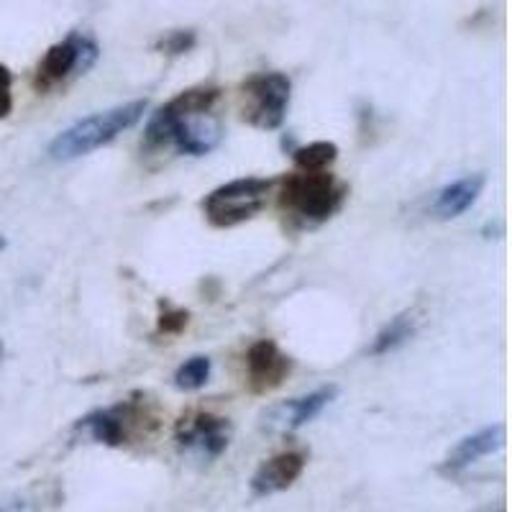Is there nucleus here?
<instances>
[{
  "label": "nucleus",
  "instance_id": "obj_3",
  "mask_svg": "<svg viewBox=\"0 0 512 512\" xmlns=\"http://www.w3.org/2000/svg\"><path fill=\"white\" fill-rule=\"evenodd\" d=\"M146 108H149L146 100H131V103L116 105L111 111L80 118L70 128H64L54 136V141L49 144V157L54 162H72V159L88 157L90 152L118 139L123 131L134 128L144 118Z\"/></svg>",
  "mask_w": 512,
  "mask_h": 512
},
{
  "label": "nucleus",
  "instance_id": "obj_10",
  "mask_svg": "<svg viewBox=\"0 0 512 512\" xmlns=\"http://www.w3.org/2000/svg\"><path fill=\"white\" fill-rule=\"evenodd\" d=\"M336 395V387L328 384V387H320V390L308 392V395L303 397H295V400L290 402L274 405V408L264 415V428L277 433L297 431V428H303V425L310 423L313 418H318V415L336 400Z\"/></svg>",
  "mask_w": 512,
  "mask_h": 512
},
{
  "label": "nucleus",
  "instance_id": "obj_19",
  "mask_svg": "<svg viewBox=\"0 0 512 512\" xmlns=\"http://www.w3.org/2000/svg\"><path fill=\"white\" fill-rule=\"evenodd\" d=\"M13 75L6 64H0V118H6L13 108Z\"/></svg>",
  "mask_w": 512,
  "mask_h": 512
},
{
  "label": "nucleus",
  "instance_id": "obj_14",
  "mask_svg": "<svg viewBox=\"0 0 512 512\" xmlns=\"http://www.w3.org/2000/svg\"><path fill=\"white\" fill-rule=\"evenodd\" d=\"M415 331H418V323H415L413 313L397 315V318H392L390 323H387V326L377 333V338H374V344H372V349H369V354L372 356L392 354V351H397L400 346L408 344L410 338L415 336Z\"/></svg>",
  "mask_w": 512,
  "mask_h": 512
},
{
  "label": "nucleus",
  "instance_id": "obj_9",
  "mask_svg": "<svg viewBox=\"0 0 512 512\" xmlns=\"http://www.w3.org/2000/svg\"><path fill=\"white\" fill-rule=\"evenodd\" d=\"M290 372L292 359L269 338L254 341L246 351V382L254 395H269L282 387Z\"/></svg>",
  "mask_w": 512,
  "mask_h": 512
},
{
  "label": "nucleus",
  "instance_id": "obj_20",
  "mask_svg": "<svg viewBox=\"0 0 512 512\" xmlns=\"http://www.w3.org/2000/svg\"><path fill=\"white\" fill-rule=\"evenodd\" d=\"M0 512H39V507L31 500H24V497H16V500H8L0 505Z\"/></svg>",
  "mask_w": 512,
  "mask_h": 512
},
{
  "label": "nucleus",
  "instance_id": "obj_17",
  "mask_svg": "<svg viewBox=\"0 0 512 512\" xmlns=\"http://www.w3.org/2000/svg\"><path fill=\"white\" fill-rule=\"evenodd\" d=\"M195 41H198V36H195V31H172V34H167L164 36L162 41H159L157 44V49L162 54H172V57H175V54H185V52H190L192 47H195Z\"/></svg>",
  "mask_w": 512,
  "mask_h": 512
},
{
  "label": "nucleus",
  "instance_id": "obj_8",
  "mask_svg": "<svg viewBox=\"0 0 512 512\" xmlns=\"http://www.w3.org/2000/svg\"><path fill=\"white\" fill-rule=\"evenodd\" d=\"M177 446L198 459L213 461L223 454L231 443V423L226 418L210 413L187 415L177 423Z\"/></svg>",
  "mask_w": 512,
  "mask_h": 512
},
{
  "label": "nucleus",
  "instance_id": "obj_5",
  "mask_svg": "<svg viewBox=\"0 0 512 512\" xmlns=\"http://www.w3.org/2000/svg\"><path fill=\"white\" fill-rule=\"evenodd\" d=\"M292 82L285 72H256L241 82V116L262 131L280 128L287 118Z\"/></svg>",
  "mask_w": 512,
  "mask_h": 512
},
{
  "label": "nucleus",
  "instance_id": "obj_11",
  "mask_svg": "<svg viewBox=\"0 0 512 512\" xmlns=\"http://www.w3.org/2000/svg\"><path fill=\"white\" fill-rule=\"evenodd\" d=\"M305 464H308V456L303 451H282V454L272 456L251 477V492L256 497L285 492V489H290L297 479L303 477Z\"/></svg>",
  "mask_w": 512,
  "mask_h": 512
},
{
  "label": "nucleus",
  "instance_id": "obj_12",
  "mask_svg": "<svg viewBox=\"0 0 512 512\" xmlns=\"http://www.w3.org/2000/svg\"><path fill=\"white\" fill-rule=\"evenodd\" d=\"M502 443H505V425H489V428H482V431L472 433V436L461 438L451 451H448L446 461H443V472L448 474H459L464 469H469L472 464H477L484 456L495 454L500 451Z\"/></svg>",
  "mask_w": 512,
  "mask_h": 512
},
{
  "label": "nucleus",
  "instance_id": "obj_16",
  "mask_svg": "<svg viewBox=\"0 0 512 512\" xmlns=\"http://www.w3.org/2000/svg\"><path fill=\"white\" fill-rule=\"evenodd\" d=\"M210 369H213V364H210L208 356H192L175 372V387L182 392L200 390L208 384Z\"/></svg>",
  "mask_w": 512,
  "mask_h": 512
},
{
  "label": "nucleus",
  "instance_id": "obj_1",
  "mask_svg": "<svg viewBox=\"0 0 512 512\" xmlns=\"http://www.w3.org/2000/svg\"><path fill=\"white\" fill-rule=\"evenodd\" d=\"M221 103L218 88H192L152 113L144 131L146 149L175 146L187 157H205L221 144L223 121L216 113Z\"/></svg>",
  "mask_w": 512,
  "mask_h": 512
},
{
  "label": "nucleus",
  "instance_id": "obj_6",
  "mask_svg": "<svg viewBox=\"0 0 512 512\" xmlns=\"http://www.w3.org/2000/svg\"><path fill=\"white\" fill-rule=\"evenodd\" d=\"M98 57V41L93 36L82 34V31H72L70 36H64L62 41L52 44L47 54L41 57L34 75V88L39 93H49V90L59 88L64 82H70L72 77L85 75L98 62Z\"/></svg>",
  "mask_w": 512,
  "mask_h": 512
},
{
  "label": "nucleus",
  "instance_id": "obj_15",
  "mask_svg": "<svg viewBox=\"0 0 512 512\" xmlns=\"http://www.w3.org/2000/svg\"><path fill=\"white\" fill-rule=\"evenodd\" d=\"M338 159V146L333 141H313L292 152V162L300 172H323Z\"/></svg>",
  "mask_w": 512,
  "mask_h": 512
},
{
  "label": "nucleus",
  "instance_id": "obj_23",
  "mask_svg": "<svg viewBox=\"0 0 512 512\" xmlns=\"http://www.w3.org/2000/svg\"><path fill=\"white\" fill-rule=\"evenodd\" d=\"M0 356H3V344H0Z\"/></svg>",
  "mask_w": 512,
  "mask_h": 512
},
{
  "label": "nucleus",
  "instance_id": "obj_21",
  "mask_svg": "<svg viewBox=\"0 0 512 512\" xmlns=\"http://www.w3.org/2000/svg\"><path fill=\"white\" fill-rule=\"evenodd\" d=\"M477 512H505V507H502V505H489V507H482V510H477Z\"/></svg>",
  "mask_w": 512,
  "mask_h": 512
},
{
  "label": "nucleus",
  "instance_id": "obj_7",
  "mask_svg": "<svg viewBox=\"0 0 512 512\" xmlns=\"http://www.w3.org/2000/svg\"><path fill=\"white\" fill-rule=\"evenodd\" d=\"M146 420H149V413H146L144 402L126 400L113 405V408H103L85 415L77 423V428L88 433L95 443H103V446H123L131 438V433L139 431Z\"/></svg>",
  "mask_w": 512,
  "mask_h": 512
},
{
  "label": "nucleus",
  "instance_id": "obj_18",
  "mask_svg": "<svg viewBox=\"0 0 512 512\" xmlns=\"http://www.w3.org/2000/svg\"><path fill=\"white\" fill-rule=\"evenodd\" d=\"M187 320H190L187 310L164 308V313L159 315V333H164V336H177V333H182L187 328Z\"/></svg>",
  "mask_w": 512,
  "mask_h": 512
},
{
  "label": "nucleus",
  "instance_id": "obj_4",
  "mask_svg": "<svg viewBox=\"0 0 512 512\" xmlns=\"http://www.w3.org/2000/svg\"><path fill=\"white\" fill-rule=\"evenodd\" d=\"M277 182L280 180H267V177H241L226 182L203 200L205 218L216 228L241 226L262 213Z\"/></svg>",
  "mask_w": 512,
  "mask_h": 512
},
{
  "label": "nucleus",
  "instance_id": "obj_13",
  "mask_svg": "<svg viewBox=\"0 0 512 512\" xmlns=\"http://www.w3.org/2000/svg\"><path fill=\"white\" fill-rule=\"evenodd\" d=\"M484 185H487V177L484 175H466L461 180L451 182V185L441 187L431 203V216L436 221H454V218H461L466 210L477 203Z\"/></svg>",
  "mask_w": 512,
  "mask_h": 512
},
{
  "label": "nucleus",
  "instance_id": "obj_22",
  "mask_svg": "<svg viewBox=\"0 0 512 512\" xmlns=\"http://www.w3.org/2000/svg\"><path fill=\"white\" fill-rule=\"evenodd\" d=\"M6 249V239H3V236H0V251Z\"/></svg>",
  "mask_w": 512,
  "mask_h": 512
},
{
  "label": "nucleus",
  "instance_id": "obj_2",
  "mask_svg": "<svg viewBox=\"0 0 512 512\" xmlns=\"http://www.w3.org/2000/svg\"><path fill=\"white\" fill-rule=\"evenodd\" d=\"M280 208L295 228H318L344 208L349 187L323 172H295L277 182Z\"/></svg>",
  "mask_w": 512,
  "mask_h": 512
}]
</instances>
